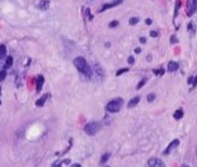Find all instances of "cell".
<instances>
[{"mask_svg":"<svg viewBox=\"0 0 197 167\" xmlns=\"http://www.w3.org/2000/svg\"><path fill=\"white\" fill-rule=\"evenodd\" d=\"M100 127L102 126H100V123H98V122H89V123L85 124L84 132L88 134V136H94V134L100 130Z\"/></svg>","mask_w":197,"mask_h":167,"instance_id":"obj_3","label":"cell"},{"mask_svg":"<svg viewBox=\"0 0 197 167\" xmlns=\"http://www.w3.org/2000/svg\"><path fill=\"white\" fill-rule=\"evenodd\" d=\"M178 144H180V141H178V140H173L172 142H171L170 144H168V147H167V148L163 151V155H168V153H171V152H172V151H173L174 148H176L177 146H178Z\"/></svg>","mask_w":197,"mask_h":167,"instance_id":"obj_6","label":"cell"},{"mask_svg":"<svg viewBox=\"0 0 197 167\" xmlns=\"http://www.w3.org/2000/svg\"><path fill=\"white\" fill-rule=\"evenodd\" d=\"M37 8L40 9V10H47V9L49 8V1L48 0H40V1L37 4Z\"/></svg>","mask_w":197,"mask_h":167,"instance_id":"obj_10","label":"cell"},{"mask_svg":"<svg viewBox=\"0 0 197 167\" xmlns=\"http://www.w3.org/2000/svg\"><path fill=\"white\" fill-rule=\"evenodd\" d=\"M103 167H109V166H103Z\"/></svg>","mask_w":197,"mask_h":167,"instance_id":"obj_37","label":"cell"},{"mask_svg":"<svg viewBox=\"0 0 197 167\" xmlns=\"http://www.w3.org/2000/svg\"><path fill=\"white\" fill-rule=\"evenodd\" d=\"M109 157H110V153H104L103 157L100 158V163H102V165H103V163H106V162L108 161V158H109Z\"/></svg>","mask_w":197,"mask_h":167,"instance_id":"obj_16","label":"cell"},{"mask_svg":"<svg viewBox=\"0 0 197 167\" xmlns=\"http://www.w3.org/2000/svg\"><path fill=\"white\" fill-rule=\"evenodd\" d=\"M134 52H136V53H141V49H139V48H136Z\"/></svg>","mask_w":197,"mask_h":167,"instance_id":"obj_34","label":"cell"},{"mask_svg":"<svg viewBox=\"0 0 197 167\" xmlns=\"http://www.w3.org/2000/svg\"><path fill=\"white\" fill-rule=\"evenodd\" d=\"M122 1H123V0H116V1H112V3H108V4H104V5L100 8L99 11L102 13V11L107 10V9H110V8H113V6H117V5H119Z\"/></svg>","mask_w":197,"mask_h":167,"instance_id":"obj_7","label":"cell"},{"mask_svg":"<svg viewBox=\"0 0 197 167\" xmlns=\"http://www.w3.org/2000/svg\"><path fill=\"white\" fill-rule=\"evenodd\" d=\"M196 11H197V0H188L186 5L187 17H192Z\"/></svg>","mask_w":197,"mask_h":167,"instance_id":"obj_4","label":"cell"},{"mask_svg":"<svg viewBox=\"0 0 197 167\" xmlns=\"http://www.w3.org/2000/svg\"><path fill=\"white\" fill-rule=\"evenodd\" d=\"M154 98H156V94L154 93H149L148 97H147V100H148V102H153Z\"/></svg>","mask_w":197,"mask_h":167,"instance_id":"obj_20","label":"cell"},{"mask_svg":"<svg viewBox=\"0 0 197 167\" xmlns=\"http://www.w3.org/2000/svg\"><path fill=\"white\" fill-rule=\"evenodd\" d=\"M71 167H82V165H79V163H74V165H72Z\"/></svg>","mask_w":197,"mask_h":167,"instance_id":"obj_32","label":"cell"},{"mask_svg":"<svg viewBox=\"0 0 197 167\" xmlns=\"http://www.w3.org/2000/svg\"><path fill=\"white\" fill-rule=\"evenodd\" d=\"M5 78H6V71L3 69V71H0V82H3Z\"/></svg>","mask_w":197,"mask_h":167,"instance_id":"obj_19","label":"cell"},{"mask_svg":"<svg viewBox=\"0 0 197 167\" xmlns=\"http://www.w3.org/2000/svg\"><path fill=\"white\" fill-rule=\"evenodd\" d=\"M4 58H6V45L1 44L0 45V61H3Z\"/></svg>","mask_w":197,"mask_h":167,"instance_id":"obj_14","label":"cell"},{"mask_svg":"<svg viewBox=\"0 0 197 167\" xmlns=\"http://www.w3.org/2000/svg\"><path fill=\"white\" fill-rule=\"evenodd\" d=\"M192 87L195 88V87H197V75L195 78H193V83H192Z\"/></svg>","mask_w":197,"mask_h":167,"instance_id":"obj_28","label":"cell"},{"mask_svg":"<svg viewBox=\"0 0 197 167\" xmlns=\"http://www.w3.org/2000/svg\"><path fill=\"white\" fill-rule=\"evenodd\" d=\"M122 106H123V99L122 98H114V99L109 100V102L107 103L106 111L109 112V113H117V112L120 111Z\"/></svg>","mask_w":197,"mask_h":167,"instance_id":"obj_2","label":"cell"},{"mask_svg":"<svg viewBox=\"0 0 197 167\" xmlns=\"http://www.w3.org/2000/svg\"><path fill=\"white\" fill-rule=\"evenodd\" d=\"M44 77L42 74H39L37 77V82H35V84H37V92H40L42 90V88H43V86H44Z\"/></svg>","mask_w":197,"mask_h":167,"instance_id":"obj_8","label":"cell"},{"mask_svg":"<svg viewBox=\"0 0 197 167\" xmlns=\"http://www.w3.org/2000/svg\"><path fill=\"white\" fill-rule=\"evenodd\" d=\"M182 167H190V166H188V165H183Z\"/></svg>","mask_w":197,"mask_h":167,"instance_id":"obj_35","label":"cell"},{"mask_svg":"<svg viewBox=\"0 0 197 167\" xmlns=\"http://www.w3.org/2000/svg\"><path fill=\"white\" fill-rule=\"evenodd\" d=\"M149 34H151L152 38H157V37H158V31H154V30H152Z\"/></svg>","mask_w":197,"mask_h":167,"instance_id":"obj_26","label":"cell"},{"mask_svg":"<svg viewBox=\"0 0 197 167\" xmlns=\"http://www.w3.org/2000/svg\"><path fill=\"white\" fill-rule=\"evenodd\" d=\"M177 42H178V40H177V38H176V37H174V35H173V37H171V43L173 44V43H177Z\"/></svg>","mask_w":197,"mask_h":167,"instance_id":"obj_29","label":"cell"},{"mask_svg":"<svg viewBox=\"0 0 197 167\" xmlns=\"http://www.w3.org/2000/svg\"><path fill=\"white\" fill-rule=\"evenodd\" d=\"M180 0H177L176 1V6H174V14H173V19H176V17H177V13H178V9H180Z\"/></svg>","mask_w":197,"mask_h":167,"instance_id":"obj_17","label":"cell"},{"mask_svg":"<svg viewBox=\"0 0 197 167\" xmlns=\"http://www.w3.org/2000/svg\"><path fill=\"white\" fill-rule=\"evenodd\" d=\"M193 83V77H190L188 78V84H192Z\"/></svg>","mask_w":197,"mask_h":167,"instance_id":"obj_31","label":"cell"},{"mask_svg":"<svg viewBox=\"0 0 197 167\" xmlns=\"http://www.w3.org/2000/svg\"><path fill=\"white\" fill-rule=\"evenodd\" d=\"M178 69V63L176 62H168L167 64V71L168 72H176Z\"/></svg>","mask_w":197,"mask_h":167,"instance_id":"obj_11","label":"cell"},{"mask_svg":"<svg viewBox=\"0 0 197 167\" xmlns=\"http://www.w3.org/2000/svg\"><path fill=\"white\" fill-rule=\"evenodd\" d=\"M148 166H149V167H166L164 162L162 161L161 158H157V157L149 158V160H148Z\"/></svg>","mask_w":197,"mask_h":167,"instance_id":"obj_5","label":"cell"},{"mask_svg":"<svg viewBox=\"0 0 197 167\" xmlns=\"http://www.w3.org/2000/svg\"><path fill=\"white\" fill-rule=\"evenodd\" d=\"M63 161H57V162H54L53 165H52V167H62V165H63Z\"/></svg>","mask_w":197,"mask_h":167,"instance_id":"obj_23","label":"cell"},{"mask_svg":"<svg viewBox=\"0 0 197 167\" xmlns=\"http://www.w3.org/2000/svg\"><path fill=\"white\" fill-rule=\"evenodd\" d=\"M0 1H3V0H0Z\"/></svg>","mask_w":197,"mask_h":167,"instance_id":"obj_38","label":"cell"},{"mask_svg":"<svg viewBox=\"0 0 197 167\" xmlns=\"http://www.w3.org/2000/svg\"><path fill=\"white\" fill-rule=\"evenodd\" d=\"M141 43H142V44L146 43V38H141Z\"/></svg>","mask_w":197,"mask_h":167,"instance_id":"obj_33","label":"cell"},{"mask_svg":"<svg viewBox=\"0 0 197 167\" xmlns=\"http://www.w3.org/2000/svg\"><path fill=\"white\" fill-rule=\"evenodd\" d=\"M146 82H147V79H146V78H143V79H142V81H141V82H139V83L137 84V89H139V88H142V87H143Z\"/></svg>","mask_w":197,"mask_h":167,"instance_id":"obj_22","label":"cell"},{"mask_svg":"<svg viewBox=\"0 0 197 167\" xmlns=\"http://www.w3.org/2000/svg\"><path fill=\"white\" fill-rule=\"evenodd\" d=\"M128 63H129V64H133V63H134V58H133L132 55L128 57Z\"/></svg>","mask_w":197,"mask_h":167,"instance_id":"obj_27","label":"cell"},{"mask_svg":"<svg viewBox=\"0 0 197 167\" xmlns=\"http://www.w3.org/2000/svg\"><path fill=\"white\" fill-rule=\"evenodd\" d=\"M173 117L176 118V119H181L183 117V111L182 109H178V111H176L174 112V114H173Z\"/></svg>","mask_w":197,"mask_h":167,"instance_id":"obj_15","label":"cell"},{"mask_svg":"<svg viewBox=\"0 0 197 167\" xmlns=\"http://www.w3.org/2000/svg\"><path fill=\"white\" fill-rule=\"evenodd\" d=\"M153 72H154V73L157 74V75H162V74L164 73V71H163V69H162V68H161V69H154Z\"/></svg>","mask_w":197,"mask_h":167,"instance_id":"obj_24","label":"cell"},{"mask_svg":"<svg viewBox=\"0 0 197 167\" xmlns=\"http://www.w3.org/2000/svg\"><path fill=\"white\" fill-rule=\"evenodd\" d=\"M13 62H14V59H13V57L11 55H8L5 58V64H4V69H8V68H10L11 65H13Z\"/></svg>","mask_w":197,"mask_h":167,"instance_id":"obj_13","label":"cell"},{"mask_svg":"<svg viewBox=\"0 0 197 167\" xmlns=\"http://www.w3.org/2000/svg\"><path fill=\"white\" fill-rule=\"evenodd\" d=\"M0 94H1V87H0Z\"/></svg>","mask_w":197,"mask_h":167,"instance_id":"obj_36","label":"cell"},{"mask_svg":"<svg viewBox=\"0 0 197 167\" xmlns=\"http://www.w3.org/2000/svg\"><path fill=\"white\" fill-rule=\"evenodd\" d=\"M139 100H141V97L137 96V97H134V98H132L131 100L128 102V107L129 108H133V107H136L139 103Z\"/></svg>","mask_w":197,"mask_h":167,"instance_id":"obj_12","label":"cell"},{"mask_svg":"<svg viewBox=\"0 0 197 167\" xmlns=\"http://www.w3.org/2000/svg\"><path fill=\"white\" fill-rule=\"evenodd\" d=\"M128 72V68H122L119 71H117V75H122L123 73H127Z\"/></svg>","mask_w":197,"mask_h":167,"instance_id":"obj_21","label":"cell"},{"mask_svg":"<svg viewBox=\"0 0 197 167\" xmlns=\"http://www.w3.org/2000/svg\"><path fill=\"white\" fill-rule=\"evenodd\" d=\"M73 64H74V67L78 69V72H81L83 75H85V77H88V78L92 77V74H93L92 68L83 57H77V58H74Z\"/></svg>","mask_w":197,"mask_h":167,"instance_id":"obj_1","label":"cell"},{"mask_svg":"<svg viewBox=\"0 0 197 167\" xmlns=\"http://www.w3.org/2000/svg\"><path fill=\"white\" fill-rule=\"evenodd\" d=\"M138 21H139V19L138 18H136V17H133L129 19V24L131 25H136V24H138Z\"/></svg>","mask_w":197,"mask_h":167,"instance_id":"obj_18","label":"cell"},{"mask_svg":"<svg viewBox=\"0 0 197 167\" xmlns=\"http://www.w3.org/2000/svg\"><path fill=\"white\" fill-rule=\"evenodd\" d=\"M49 98V93H45V94H43V97H40L39 99L35 102V104L37 107H43L44 104H45V100Z\"/></svg>","mask_w":197,"mask_h":167,"instance_id":"obj_9","label":"cell"},{"mask_svg":"<svg viewBox=\"0 0 197 167\" xmlns=\"http://www.w3.org/2000/svg\"><path fill=\"white\" fill-rule=\"evenodd\" d=\"M146 24H147V25H151V24H152V20H151V19H146Z\"/></svg>","mask_w":197,"mask_h":167,"instance_id":"obj_30","label":"cell"},{"mask_svg":"<svg viewBox=\"0 0 197 167\" xmlns=\"http://www.w3.org/2000/svg\"><path fill=\"white\" fill-rule=\"evenodd\" d=\"M118 24H119V23H118L117 20H113V21H110V23H109V28H116Z\"/></svg>","mask_w":197,"mask_h":167,"instance_id":"obj_25","label":"cell"}]
</instances>
